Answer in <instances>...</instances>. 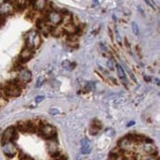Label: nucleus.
Returning <instances> with one entry per match:
<instances>
[{"label": "nucleus", "mask_w": 160, "mask_h": 160, "mask_svg": "<svg viewBox=\"0 0 160 160\" xmlns=\"http://www.w3.org/2000/svg\"><path fill=\"white\" fill-rule=\"evenodd\" d=\"M39 132L41 136L47 139H49V140L53 139L56 134V130L54 129V127L50 126V124H44L43 126H41Z\"/></svg>", "instance_id": "2"}, {"label": "nucleus", "mask_w": 160, "mask_h": 160, "mask_svg": "<svg viewBox=\"0 0 160 160\" xmlns=\"http://www.w3.org/2000/svg\"><path fill=\"white\" fill-rule=\"evenodd\" d=\"M116 37H117V40H118V41L121 44V36H120V34H119V31L118 30H116Z\"/></svg>", "instance_id": "28"}, {"label": "nucleus", "mask_w": 160, "mask_h": 160, "mask_svg": "<svg viewBox=\"0 0 160 160\" xmlns=\"http://www.w3.org/2000/svg\"><path fill=\"white\" fill-rule=\"evenodd\" d=\"M107 67L110 70H114V67H115V65H114V62H113V60L112 59H108V61H107Z\"/></svg>", "instance_id": "24"}, {"label": "nucleus", "mask_w": 160, "mask_h": 160, "mask_svg": "<svg viewBox=\"0 0 160 160\" xmlns=\"http://www.w3.org/2000/svg\"><path fill=\"white\" fill-rule=\"evenodd\" d=\"M136 124V123H134V121H130V123H129V124H127V127H130V126H133V124Z\"/></svg>", "instance_id": "31"}, {"label": "nucleus", "mask_w": 160, "mask_h": 160, "mask_svg": "<svg viewBox=\"0 0 160 160\" xmlns=\"http://www.w3.org/2000/svg\"><path fill=\"white\" fill-rule=\"evenodd\" d=\"M145 3H146V4H148V5H150V6H151V7H152L153 9L155 8V7H154V5H153V3H152L151 1H148V0H146V1H145Z\"/></svg>", "instance_id": "29"}, {"label": "nucleus", "mask_w": 160, "mask_h": 160, "mask_svg": "<svg viewBox=\"0 0 160 160\" xmlns=\"http://www.w3.org/2000/svg\"><path fill=\"white\" fill-rule=\"evenodd\" d=\"M44 99V96H37L36 99H35V101H36V103H41V101H43Z\"/></svg>", "instance_id": "27"}, {"label": "nucleus", "mask_w": 160, "mask_h": 160, "mask_svg": "<svg viewBox=\"0 0 160 160\" xmlns=\"http://www.w3.org/2000/svg\"><path fill=\"white\" fill-rule=\"evenodd\" d=\"M25 39H26L27 47H29V49H36V47H39L41 43V36L37 31H30L26 35Z\"/></svg>", "instance_id": "1"}, {"label": "nucleus", "mask_w": 160, "mask_h": 160, "mask_svg": "<svg viewBox=\"0 0 160 160\" xmlns=\"http://www.w3.org/2000/svg\"><path fill=\"white\" fill-rule=\"evenodd\" d=\"M22 160H33V159H31V158H29V157H24Z\"/></svg>", "instance_id": "33"}, {"label": "nucleus", "mask_w": 160, "mask_h": 160, "mask_svg": "<svg viewBox=\"0 0 160 160\" xmlns=\"http://www.w3.org/2000/svg\"><path fill=\"white\" fill-rule=\"evenodd\" d=\"M105 133H106V136H115V130H114V129H112V127H109V129L106 130Z\"/></svg>", "instance_id": "22"}, {"label": "nucleus", "mask_w": 160, "mask_h": 160, "mask_svg": "<svg viewBox=\"0 0 160 160\" xmlns=\"http://www.w3.org/2000/svg\"><path fill=\"white\" fill-rule=\"evenodd\" d=\"M117 71H118V75H119V77L121 79L126 78V73L124 71V68L120 64H117Z\"/></svg>", "instance_id": "17"}, {"label": "nucleus", "mask_w": 160, "mask_h": 160, "mask_svg": "<svg viewBox=\"0 0 160 160\" xmlns=\"http://www.w3.org/2000/svg\"><path fill=\"white\" fill-rule=\"evenodd\" d=\"M136 144L132 139H130L129 136H126L124 139H120L119 143H118V147L121 149V151H124V152H129L130 150L133 149V145Z\"/></svg>", "instance_id": "6"}, {"label": "nucleus", "mask_w": 160, "mask_h": 160, "mask_svg": "<svg viewBox=\"0 0 160 160\" xmlns=\"http://www.w3.org/2000/svg\"><path fill=\"white\" fill-rule=\"evenodd\" d=\"M141 160H158L157 158L155 157V156H144V157H142Z\"/></svg>", "instance_id": "26"}, {"label": "nucleus", "mask_w": 160, "mask_h": 160, "mask_svg": "<svg viewBox=\"0 0 160 160\" xmlns=\"http://www.w3.org/2000/svg\"><path fill=\"white\" fill-rule=\"evenodd\" d=\"M86 89H87V91H94L95 90V84L94 82H88L87 84H86Z\"/></svg>", "instance_id": "20"}, {"label": "nucleus", "mask_w": 160, "mask_h": 160, "mask_svg": "<svg viewBox=\"0 0 160 160\" xmlns=\"http://www.w3.org/2000/svg\"><path fill=\"white\" fill-rule=\"evenodd\" d=\"M44 76H39L38 77V79H37V82H36V88H40V87H41L43 86V84L44 83Z\"/></svg>", "instance_id": "18"}, {"label": "nucleus", "mask_w": 160, "mask_h": 160, "mask_svg": "<svg viewBox=\"0 0 160 160\" xmlns=\"http://www.w3.org/2000/svg\"><path fill=\"white\" fill-rule=\"evenodd\" d=\"M31 79H32V72L27 69L22 70L18 76V85L21 84V83L22 84L28 83L29 81H31Z\"/></svg>", "instance_id": "10"}, {"label": "nucleus", "mask_w": 160, "mask_h": 160, "mask_svg": "<svg viewBox=\"0 0 160 160\" xmlns=\"http://www.w3.org/2000/svg\"><path fill=\"white\" fill-rule=\"evenodd\" d=\"M49 113L50 115H53V116H56V115L60 114V111L59 110V109H56V108H50L49 110Z\"/></svg>", "instance_id": "21"}, {"label": "nucleus", "mask_w": 160, "mask_h": 160, "mask_svg": "<svg viewBox=\"0 0 160 160\" xmlns=\"http://www.w3.org/2000/svg\"><path fill=\"white\" fill-rule=\"evenodd\" d=\"M62 15L61 13L57 11H50L47 15V24H50V26H56L60 22L62 21Z\"/></svg>", "instance_id": "3"}, {"label": "nucleus", "mask_w": 160, "mask_h": 160, "mask_svg": "<svg viewBox=\"0 0 160 160\" xmlns=\"http://www.w3.org/2000/svg\"><path fill=\"white\" fill-rule=\"evenodd\" d=\"M63 30H64V32H66V33H68L70 35H72V34H74L76 30H77V28H76V26L74 24H72V23H69V24H67L64 26V28H63Z\"/></svg>", "instance_id": "15"}, {"label": "nucleus", "mask_w": 160, "mask_h": 160, "mask_svg": "<svg viewBox=\"0 0 160 160\" xmlns=\"http://www.w3.org/2000/svg\"><path fill=\"white\" fill-rule=\"evenodd\" d=\"M132 29H133V34L136 35V36H139V26H137V24L136 23V22H133V23H132Z\"/></svg>", "instance_id": "19"}, {"label": "nucleus", "mask_w": 160, "mask_h": 160, "mask_svg": "<svg viewBox=\"0 0 160 160\" xmlns=\"http://www.w3.org/2000/svg\"><path fill=\"white\" fill-rule=\"evenodd\" d=\"M2 91H3V93H5V95L13 96V97H17V96H19L21 93V89L19 87V85L13 82H10V83H8V84H6L5 89Z\"/></svg>", "instance_id": "4"}, {"label": "nucleus", "mask_w": 160, "mask_h": 160, "mask_svg": "<svg viewBox=\"0 0 160 160\" xmlns=\"http://www.w3.org/2000/svg\"><path fill=\"white\" fill-rule=\"evenodd\" d=\"M32 56H33V52H32V49H29V47H25V49L22 50L20 53V59L22 61H27L29 59H31Z\"/></svg>", "instance_id": "13"}, {"label": "nucleus", "mask_w": 160, "mask_h": 160, "mask_svg": "<svg viewBox=\"0 0 160 160\" xmlns=\"http://www.w3.org/2000/svg\"><path fill=\"white\" fill-rule=\"evenodd\" d=\"M141 148L143 150V152L146 153L148 156H155V154L157 153V149H156L155 145L153 144L152 142H144L141 144Z\"/></svg>", "instance_id": "9"}, {"label": "nucleus", "mask_w": 160, "mask_h": 160, "mask_svg": "<svg viewBox=\"0 0 160 160\" xmlns=\"http://www.w3.org/2000/svg\"><path fill=\"white\" fill-rule=\"evenodd\" d=\"M92 6H93V7H95V6H97V4H99V2L98 1H92Z\"/></svg>", "instance_id": "30"}, {"label": "nucleus", "mask_w": 160, "mask_h": 160, "mask_svg": "<svg viewBox=\"0 0 160 160\" xmlns=\"http://www.w3.org/2000/svg\"><path fill=\"white\" fill-rule=\"evenodd\" d=\"M92 126L95 127H97V129H99V130H100L101 127H102L101 121H99L98 120H94V121H93V123H92Z\"/></svg>", "instance_id": "23"}, {"label": "nucleus", "mask_w": 160, "mask_h": 160, "mask_svg": "<svg viewBox=\"0 0 160 160\" xmlns=\"http://www.w3.org/2000/svg\"><path fill=\"white\" fill-rule=\"evenodd\" d=\"M99 132V129H97V127H95L93 126H91L90 127V133L91 134H93V136H95V134H97Z\"/></svg>", "instance_id": "25"}, {"label": "nucleus", "mask_w": 160, "mask_h": 160, "mask_svg": "<svg viewBox=\"0 0 160 160\" xmlns=\"http://www.w3.org/2000/svg\"><path fill=\"white\" fill-rule=\"evenodd\" d=\"M80 145H81V147H80V151H81L82 154H89V153L91 152L92 150V145H91V142L90 140H89L88 139H83L81 140V142H80Z\"/></svg>", "instance_id": "11"}, {"label": "nucleus", "mask_w": 160, "mask_h": 160, "mask_svg": "<svg viewBox=\"0 0 160 160\" xmlns=\"http://www.w3.org/2000/svg\"><path fill=\"white\" fill-rule=\"evenodd\" d=\"M47 1L44 0H37V1H34L33 3V7L36 11H44L47 7Z\"/></svg>", "instance_id": "14"}, {"label": "nucleus", "mask_w": 160, "mask_h": 160, "mask_svg": "<svg viewBox=\"0 0 160 160\" xmlns=\"http://www.w3.org/2000/svg\"><path fill=\"white\" fill-rule=\"evenodd\" d=\"M154 82L157 83V85H160V80H159L158 78H155V79H154Z\"/></svg>", "instance_id": "32"}, {"label": "nucleus", "mask_w": 160, "mask_h": 160, "mask_svg": "<svg viewBox=\"0 0 160 160\" xmlns=\"http://www.w3.org/2000/svg\"><path fill=\"white\" fill-rule=\"evenodd\" d=\"M16 136V132H15V129L13 127H7L4 132L2 133V136H1V141H2V144H4L6 142H10L12 140L14 139V137Z\"/></svg>", "instance_id": "8"}, {"label": "nucleus", "mask_w": 160, "mask_h": 160, "mask_svg": "<svg viewBox=\"0 0 160 160\" xmlns=\"http://www.w3.org/2000/svg\"><path fill=\"white\" fill-rule=\"evenodd\" d=\"M144 79L147 80V81H149V80H150V78L149 77H146V76H144Z\"/></svg>", "instance_id": "34"}, {"label": "nucleus", "mask_w": 160, "mask_h": 160, "mask_svg": "<svg viewBox=\"0 0 160 160\" xmlns=\"http://www.w3.org/2000/svg\"><path fill=\"white\" fill-rule=\"evenodd\" d=\"M62 66H63V68L66 70H72L75 67V63L71 62L70 60H64V61L62 62Z\"/></svg>", "instance_id": "16"}, {"label": "nucleus", "mask_w": 160, "mask_h": 160, "mask_svg": "<svg viewBox=\"0 0 160 160\" xmlns=\"http://www.w3.org/2000/svg\"><path fill=\"white\" fill-rule=\"evenodd\" d=\"M47 152L50 153V155L52 156V157H54V156H56L57 154H59V153H60L59 143H57V141L56 139L47 140Z\"/></svg>", "instance_id": "7"}, {"label": "nucleus", "mask_w": 160, "mask_h": 160, "mask_svg": "<svg viewBox=\"0 0 160 160\" xmlns=\"http://www.w3.org/2000/svg\"><path fill=\"white\" fill-rule=\"evenodd\" d=\"M2 151L3 153L7 156V158H11L15 156L16 154H18V149L16 145L13 142H6L4 144H2Z\"/></svg>", "instance_id": "5"}, {"label": "nucleus", "mask_w": 160, "mask_h": 160, "mask_svg": "<svg viewBox=\"0 0 160 160\" xmlns=\"http://www.w3.org/2000/svg\"><path fill=\"white\" fill-rule=\"evenodd\" d=\"M11 2H1V7H0V12H1V16H4L6 14H9L12 12L13 9V5H10Z\"/></svg>", "instance_id": "12"}]
</instances>
